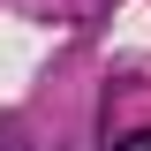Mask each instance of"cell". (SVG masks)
<instances>
[{
    "mask_svg": "<svg viewBox=\"0 0 151 151\" xmlns=\"http://www.w3.org/2000/svg\"><path fill=\"white\" fill-rule=\"evenodd\" d=\"M113 151H151V129H136V136H121Z\"/></svg>",
    "mask_w": 151,
    "mask_h": 151,
    "instance_id": "6da1fadb",
    "label": "cell"
}]
</instances>
